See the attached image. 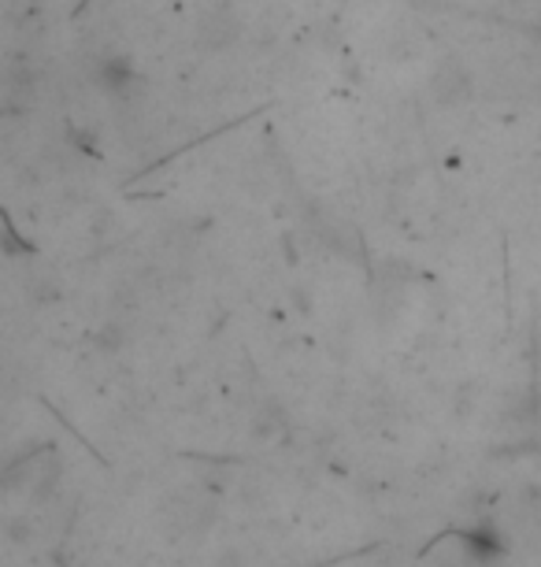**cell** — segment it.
Listing matches in <instances>:
<instances>
[{
  "mask_svg": "<svg viewBox=\"0 0 541 567\" xmlns=\"http://www.w3.org/2000/svg\"><path fill=\"white\" fill-rule=\"evenodd\" d=\"M430 90L441 104H460L471 93V74L460 60H441L430 74Z\"/></svg>",
  "mask_w": 541,
  "mask_h": 567,
  "instance_id": "obj_1",
  "label": "cell"
},
{
  "mask_svg": "<svg viewBox=\"0 0 541 567\" xmlns=\"http://www.w3.org/2000/svg\"><path fill=\"white\" fill-rule=\"evenodd\" d=\"M93 79H97V85L104 93H126V85L134 82V68H131V60H123V56H101L97 63H93Z\"/></svg>",
  "mask_w": 541,
  "mask_h": 567,
  "instance_id": "obj_3",
  "label": "cell"
},
{
  "mask_svg": "<svg viewBox=\"0 0 541 567\" xmlns=\"http://www.w3.org/2000/svg\"><path fill=\"white\" fill-rule=\"evenodd\" d=\"M238 34L241 23L230 12H222V8L200 16V45L205 49H227L230 41H238Z\"/></svg>",
  "mask_w": 541,
  "mask_h": 567,
  "instance_id": "obj_2",
  "label": "cell"
}]
</instances>
